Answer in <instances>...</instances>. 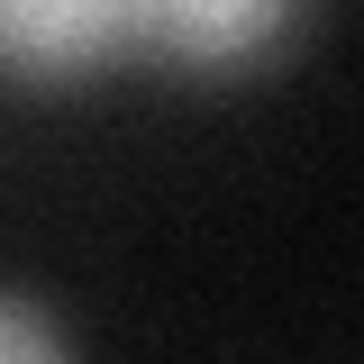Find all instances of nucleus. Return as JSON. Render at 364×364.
<instances>
[{"mask_svg": "<svg viewBox=\"0 0 364 364\" xmlns=\"http://www.w3.org/2000/svg\"><path fill=\"white\" fill-rule=\"evenodd\" d=\"M136 55V0H0V73L64 82Z\"/></svg>", "mask_w": 364, "mask_h": 364, "instance_id": "1", "label": "nucleus"}, {"mask_svg": "<svg viewBox=\"0 0 364 364\" xmlns=\"http://www.w3.org/2000/svg\"><path fill=\"white\" fill-rule=\"evenodd\" d=\"M291 18V0H136V55H173V64H237L273 46Z\"/></svg>", "mask_w": 364, "mask_h": 364, "instance_id": "2", "label": "nucleus"}, {"mask_svg": "<svg viewBox=\"0 0 364 364\" xmlns=\"http://www.w3.org/2000/svg\"><path fill=\"white\" fill-rule=\"evenodd\" d=\"M55 355H64V337L28 301H0V364H55Z\"/></svg>", "mask_w": 364, "mask_h": 364, "instance_id": "3", "label": "nucleus"}]
</instances>
